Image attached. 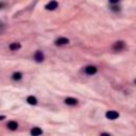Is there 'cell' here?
Masks as SVG:
<instances>
[{
  "instance_id": "cell-8",
  "label": "cell",
  "mask_w": 136,
  "mask_h": 136,
  "mask_svg": "<svg viewBox=\"0 0 136 136\" xmlns=\"http://www.w3.org/2000/svg\"><path fill=\"white\" fill-rule=\"evenodd\" d=\"M65 103L68 105H77L78 100L74 99V98H67V99L65 100Z\"/></svg>"
},
{
  "instance_id": "cell-12",
  "label": "cell",
  "mask_w": 136,
  "mask_h": 136,
  "mask_svg": "<svg viewBox=\"0 0 136 136\" xmlns=\"http://www.w3.org/2000/svg\"><path fill=\"white\" fill-rule=\"evenodd\" d=\"M21 77H23V74H21L20 72H15V73H13V80H15V81H18V80H20L21 79Z\"/></svg>"
},
{
  "instance_id": "cell-11",
  "label": "cell",
  "mask_w": 136,
  "mask_h": 136,
  "mask_svg": "<svg viewBox=\"0 0 136 136\" xmlns=\"http://www.w3.org/2000/svg\"><path fill=\"white\" fill-rule=\"evenodd\" d=\"M27 101H28L29 104H32V105H34L37 103V100H36V98H34L33 96H30L28 97V99H27Z\"/></svg>"
},
{
  "instance_id": "cell-1",
  "label": "cell",
  "mask_w": 136,
  "mask_h": 136,
  "mask_svg": "<svg viewBox=\"0 0 136 136\" xmlns=\"http://www.w3.org/2000/svg\"><path fill=\"white\" fill-rule=\"evenodd\" d=\"M105 116H106L107 119H111V120H115V119H117V118L119 117V114H118L117 112H115V111H108V112H106Z\"/></svg>"
},
{
  "instance_id": "cell-13",
  "label": "cell",
  "mask_w": 136,
  "mask_h": 136,
  "mask_svg": "<svg viewBox=\"0 0 136 136\" xmlns=\"http://www.w3.org/2000/svg\"><path fill=\"white\" fill-rule=\"evenodd\" d=\"M112 10H113V11H116V12H117V11H119L120 9H118L117 7H113V8H112Z\"/></svg>"
},
{
  "instance_id": "cell-17",
  "label": "cell",
  "mask_w": 136,
  "mask_h": 136,
  "mask_svg": "<svg viewBox=\"0 0 136 136\" xmlns=\"http://www.w3.org/2000/svg\"><path fill=\"white\" fill-rule=\"evenodd\" d=\"M1 28H2V24H1V23H0V29H1Z\"/></svg>"
},
{
  "instance_id": "cell-9",
  "label": "cell",
  "mask_w": 136,
  "mask_h": 136,
  "mask_svg": "<svg viewBox=\"0 0 136 136\" xmlns=\"http://www.w3.org/2000/svg\"><path fill=\"white\" fill-rule=\"evenodd\" d=\"M8 128L10 130H12V131H14V130H16V129L18 128V123L16 122V121H10L8 123Z\"/></svg>"
},
{
  "instance_id": "cell-3",
  "label": "cell",
  "mask_w": 136,
  "mask_h": 136,
  "mask_svg": "<svg viewBox=\"0 0 136 136\" xmlns=\"http://www.w3.org/2000/svg\"><path fill=\"white\" fill-rule=\"evenodd\" d=\"M85 72L87 73V74H89V75L95 74L97 72V68L95 66H87V67L85 68Z\"/></svg>"
},
{
  "instance_id": "cell-4",
  "label": "cell",
  "mask_w": 136,
  "mask_h": 136,
  "mask_svg": "<svg viewBox=\"0 0 136 136\" xmlns=\"http://www.w3.org/2000/svg\"><path fill=\"white\" fill-rule=\"evenodd\" d=\"M124 47H126V45H124L123 42H117L116 44L114 45V49H115L116 51H121Z\"/></svg>"
},
{
  "instance_id": "cell-16",
  "label": "cell",
  "mask_w": 136,
  "mask_h": 136,
  "mask_svg": "<svg viewBox=\"0 0 136 136\" xmlns=\"http://www.w3.org/2000/svg\"><path fill=\"white\" fill-rule=\"evenodd\" d=\"M3 5H4L3 3H0V8H2V7H3Z\"/></svg>"
},
{
  "instance_id": "cell-14",
  "label": "cell",
  "mask_w": 136,
  "mask_h": 136,
  "mask_svg": "<svg viewBox=\"0 0 136 136\" xmlns=\"http://www.w3.org/2000/svg\"><path fill=\"white\" fill-rule=\"evenodd\" d=\"M101 136H111V135L108 134V133H102V134H101Z\"/></svg>"
},
{
  "instance_id": "cell-6",
  "label": "cell",
  "mask_w": 136,
  "mask_h": 136,
  "mask_svg": "<svg viewBox=\"0 0 136 136\" xmlns=\"http://www.w3.org/2000/svg\"><path fill=\"white\" fill-rule=\"evenodd\" d=\"M57 2L56 1H51V2H49L47 5H46V9L49 10V11H52V10H55L57 8Z\"/></svg>"
},
{
  "instance_id": "cell-7",
  "label": "cell",
  "mask_w": 136,
  "mask_h": 136,
  "mask_svg": "<svg viewBox=\"0 0 136 136\" xmlns=\"http://www.w3.org/2000/svg\"><path fill=\"white\" fill-rule=\"evenodd\" d=\"M42 133H43V131L40 129V128H33L31 130V135L32 136H40V135H42Z\"/></svg>"
},
{
  "instance_id": "cell-15",
  "label": "cell",
  "mask_w": 136,
  "mask_h": 136,
  "mask_svg": "<svg viewBox=\"0 0 136 136\" xmlns=\"http://www.w3.org/2000/svg\"><path fill=\"white\" fill-rule=\"evenodd\" d=\"M4 118H5V116H0V120H3Z\"/></svg>"
},
{
  "instance_id": "cell-10",
  "label": "cell",
  "mask_w": 136,
  "mask_h": 136,
  "mask_svg": "<svg viewBox=\"0 0 136 136\" xmlns=\"http://www.w3.org/2000/svg\"><path fill=\"white\" fill-rule=\"evenodd\" d=\"M19 48H20V44H19V43H13V44H11V45H10V49H11L12 51L18 50Z\"/></svg>"
},
{
  "instance_id": "cell-5",
  "label": "cell",
  "mask_w": 136,
  "mask_h": 136,
  "mask_svg": "<svg viewBox=\"0 0 136 136\" xmlns=\"http://www.w3.org/2000/svg\"><path fill=\"white\" fill-rule=\"evenodd\" d=\"M34 59H35V61L36 62H43L44 61V54H43V52L41 51H37L35 54H34Z\"/></svg>"
},
{
  "instance_id": "cell-2",
  "label": "cell",
  "mask_w": 136,
  "mask_h": 136,
  "mask_svg": "<svg viewBox=\"0 0 136 136\" xmlns=\"http://www.w3.org/2000/svg\"><path fill=\"white\" fill-rule=\"evenodd\" d=\"M69 43V40L66 38V37H60V38H57L55 41V45L57 46H63V45H66Z\"/></svg>"
}]
</instances>
